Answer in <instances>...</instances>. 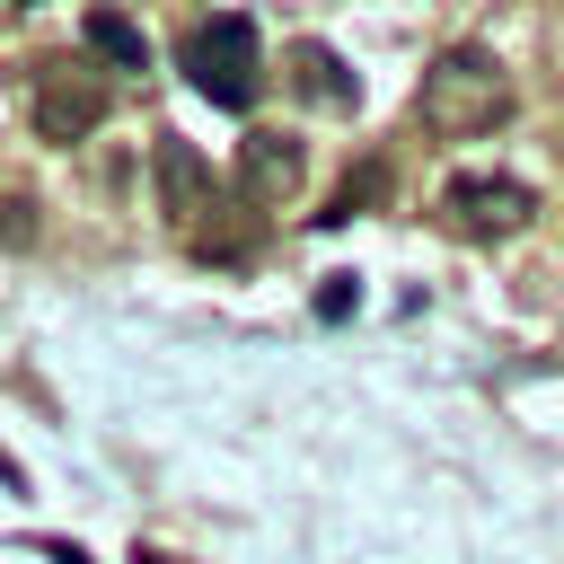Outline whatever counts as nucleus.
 Listing matches in <instances>:
<instances>
[{
  "label": "nucleus",
  "mask_w": 564,
  "mask_h": 564,
  "mask_svg": "<svg viewBox=\"0 0 564 564\" xmlns=\"http://www.w3.org/2000/svg\"><path fill=\"white\" fill-rule=\"evenodd\" d=\"M414 106H423V123L432 132H494V123H511V70L485 53V44H449L432 70H423V88H414Z\"/></svg>",
  "instance_id": "obj_1"
},
{
  "label": "nucleus",
  "mask_w": 564,
  "mask_h": 564,
  "mask_svg": "<svg viewBox=\"0 0 564 564\" xmlns=\"http://www.w3.org/2000/svg\"><path fill=\"white\" fill-rule=\"evenodd\" d=\"M185 79L212 97V106H256V26L238 9H212L185 26Z\"/></svg>",
  "instance_id": "obj_2"
},
{
  "label": "nucleus",
  "mask_w": 564,
  "mask_h": 564,
  "mask_svg": "<svg viewBox=\"0 0 564 564\" xmlns=\"http://www.w3.org/2000/svg\"><path fill=\"white\" fill-rule=\"evenodd\" d=\"M26 115H35L44 141H88V132L106 123V79L79 70V62H35V79H26Z\"/></svg>",
  "instance_id": "obj_3"
},
{
  "label": "nucleus",
  "mask_w": 564,
  "mask_h": 564,
  "mask_svg": "<svg viewBox=\"0 0 564 564\" xmlns=\"http://www.w3.org/2000/svg\"><path fill=\"white\" fill-rule=\"evenodd\" d=\"M441 212H449L467 238H511L538 203H529V185H520V176H476V167H467V176H449V185H441Z\"/></svg>",
  "instance_id": "obj_4"
},
{
  "label": "nucleus",
  "mask_w": 564,
  "mask_h": 564,
  "mask_svg": "<svg viewBox=\"0 0 564 564\" xmlns=\"http://www.w3.org/2000/svg\"><path fill=\"white\" fill-rule=\"evenodd\" d=\"M238 185H247V203H291L300 185H308V141L300 132H247L238 141Z\"/></svg>",
  "instance_id": "obj_5"
},
{
  "label": "nucleus",
  "mask_w": 564,
  "mask_h": 564,
  "mask_svg": "<svg viewBox=\"0 0 564 564\" xmlns=\"http://www.w3.org/2000/svg\"><path fill=\"white\" fill-rule=\"evenodd\" d=\"M150 167H159V203H167V220H185V229H203V220L220 212V194H212V167L194 159V141H176V132H159V150H150Z\"/></svg>",
  "instance_id": "obj_6"
},
{
  "label": "nucleus",
  "mask_w": 564,
  "mask_h": 564,
  "mask_svg": "<svg viewBox=\"0 0 564 564\" xmlns=\"http://www.w3.org/2000/svg\"><path fill=\"white\" fill-rule=\"evenodd\" d=\"M291 88H300L308 106H326V115H352V106H361V88L344 79V62H335L326 44H291Z\"/></svg>",
  "instance_id": "obj_7"
},
{
  "label": "nucleus",
  "mask_w": 564,
  "mask_h": 564,
  "mask_svg": "<svg viewBox=\"0 0 564 564\" xmlns=\"http://www.w3.org/2000/svg\"><path fill=\"white\" fill-rule=\"evenodd\" d=\"M88 44H97L106 62H123V70H141V26H132V18H115V9H97V18H88Z\"/></svg>",
  "instance_id": "obj_8"
},
{
  "label": "nucleus",
  "mask_w": 564,
  "mask_h": 564,
  "mask_svg": "<svg viewBox=\"0 0 564 564\" xmlns=\"http://www.w3.org/2000/svg\"><path fill=\"white\" fill-rule=\"evenodd\" d=\"M0 212H9V220H0V247H26V238H35V220H26L35 203H0Z\"/></svg>",
  "instance_id": "obj_9"
}]
</instances>
